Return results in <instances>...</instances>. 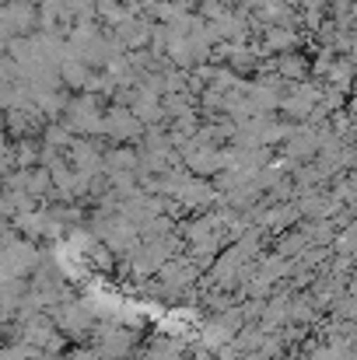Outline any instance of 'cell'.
I'll return each instance as SVG.
<instances>
[{
    "mask_svg": "<svg viewBox=\"0 0 357 360\" xmlns=\"http://www.w3.org/2000/svg\"><path fill=\"white\" fill-rule=\"evenodd\" d=\"M39 32V11L28 0H7L0 7V39H14V35H32Z\"/></svg>",
    "mask_w": 357,
    "mask_h": 360,
    "instance_id": "obj_1",
    "label": "cell"
},
{
    "mask_svg": "<svg viewBox=\"0 0 357 360\" xmlns=\"http://www.w3.org/2000/svg\"><path fill=\"white\" fill-rule=\"evenodd\" d=\"M140 133H144V126L133 120L130 109L109 105L102 112V136H109L113 143H133V140H140Z\"/></svg>",
    "mask_w": 357,
    "mask_h": 360,
    "instance_id": "obj_2",
    "label": "cell"
},
{
    "mask_svg": "<svg viewBox=\"0 0 357 360\" xmlns=\"http://www.w3.org/2000/svg\"><path fill=\"white\" fill-rule=\"evenodd\" d=\"M305 39H308L305 32H298V28H287V25H266V28L259 32V46L266 49V56L298 53Z\"/></svg>",
    "mask_w": 357,
    "mask_h": 360,
    "instance_id": "obj_3",
    "label": "cell"
},
{
    "mask_svg": "<svg viewBox=\"0 0 357 360\" xmlns=\"http://www.w3.org/2000/svg\"><path fill=\"white\" fill-rule=\"evenodd\" d=\"M151 28H154V21H147L144 14H130L123 25L109 28V32H113V39H116L126 53H133V49H147V42H151Z\"/></svg>",
    "mask_w": 357,
    "mask_h": 360,
    "instance_id": "obj_4",
    "label": "cell"
},
{
    "mask_svg": "<svg viewBox=\"0 0 357 360\" xmlns=\"http://www.w3.org/2000/svg\"><path fill=\"white\" fill-rule=\"evenodd\" d=\"M270 70L284 81V84H298L308 77V56L298 49V53H280V56H270Z\"/></svg>",
    "mask_w": 357,
    "mask_h": 360,
    "instance_id": "obj_5",
    "label": "cell"
},
{
    "mask_svg": "<svg viewBox=\"0 0 357 360\" xmlns=\"http://www.w3.org/2000/svg\"><path fill=\"white\" fill-rule=\"evenodd\" d=\"M88 67L74 56V53H67L63 60H60V67H56V77H60V84H63V91H84V81H88Z\"/></svg>",
    "mask_w": 357,
    "mask_h": 360,
    "instance_id": "obj_6",
    "label": "cell"
},
{
    "mask_svg": "<svg viewBox=\"0 0 357 360\" xmlns=\"http://www.w3.org/2000/svg\"><path fill=\"white\" fill-rule=\"evenodd\" d=\"M56 322L67 329V333H84L88 326H92V315H88V308L84 304H67V308H60L56 311Z\"/></svg>",
    "mask_w": 357,
    "mask_h": 360,
    "instance_id": "obj_7",
    "label": "cell"
},
{
    "mask_svg": "<svg viewBox=\"0 0 357 360\" xmlns=\"http://www.w3.org/2000/svg\"><path fill=\"white\" fill-rule=\"evenodd\" d=\"M7 81H21V77H18L14 60L11 56H0V84H7Z\"/></svg>",
    "mask_w": 357,
    "mask_h": 360,
    "instance_id": "obj_8",
    "label": "cell"
},
{
    "mask_svg": "<svg viewBox=\"0 0 357 360\" xmlns=\"http://www.w3.org/2000/svg\"><path fill=\"white\" fill-rule=\"evenodd\" d=\"M4 46H7V42H4V39H0V56H4Z\"/></svg>",
    "mask_w": 357,
    "mask_h": 360,
    "instance_id": "obj_9",
    "label": "cell"
}]
</instances>
